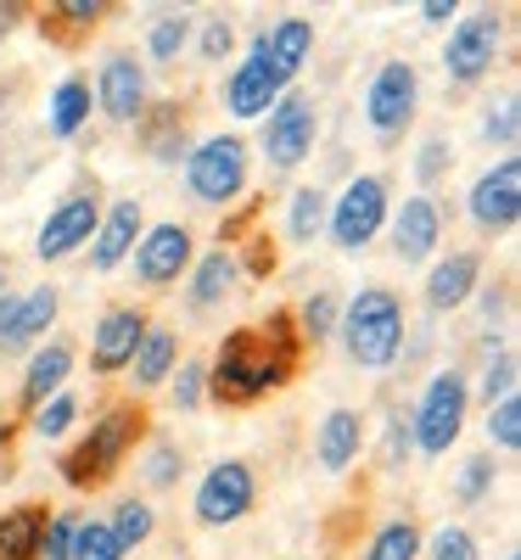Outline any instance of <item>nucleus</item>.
Segmentation results:
<instances>
[{
  "label": "nucleus",
  "mask_w": 521,
  "mask_h": 560,
  "mask_svg": "<svg viewBox=\"0 0 521 560\" xmlns=\"http://www.w3.org/2000/svg\"><path fill=\"white\" fill-rule=\"evenodd\" d=\"M298 359H303V342L292 331V308H275L269 319L219 337V348L208 359V398L213 404H258L298 376Z\"/></svg>",
  "instance_id": "nucleus-1"
},
{
  "label": "nucleus",
  "mask_w": 521,
  "mask_h": 560,
  "mask_svg": "<svg viewBox=\"0 0 521 560\" xmlns=\"http://www.w3.org/2000/svg\"><path fill=\"white\" fill-rule=\"evenodd\" d=\"M152 438V420H147V404L140 398H113L96 409V420H90V432L73 438V448L57 459V471L68 488L90 493V488H107L118 471H124V459L140 454V443Z\"/></svg>",
  "instance_id": "nucleus-2"
},
{
  "label": "nucleus",
  "mask_w": 521,
  "mask_h": 560,
  "mask_svg": "<svg viewBox=\"0 0 521 560\" xmlns=\"http://www.w3.org/2000/svg\"><path fill=\"white\" fill-rule=\"evenodd\" d=\"M337 342L348 353L354 370L382 376L393 370L409 348V308L393 287H359L354 298H343V319H337Z\"/></svg>",
  "instance_id": "nucleus-3"
},
{
  "label": "nucleus",
  "mask_w": 521,
  "mask_h": 560,
  "mask_svg": "<svg viewBox=\"0 0 521 560\" xmlns=\"http://www.w3.org/2000/svg\"><path fill=\"white\" fill-rule=\"evenodd\" d=\"M185 174V197L197 208H219L230 213L235 202H247V185H253V140L242 129H213L197 135L192 152L180 163Z\"/></svg>",
  "instance_id": "nucleus-4"
},
{
  "label": "nucleus",
  "mask_w": 521,
  "mask_h": 560,
  "mask_svg": "<svg viewBox=\"0 0 521 560\" xmlns=\"http://www.w3.org/2000/svg\"><path fill=\"white\" fill-rule=\"evenodd\" d=\"M404 415H409V438H415L420 459L454 454L460 438H465V415H471V376L460 364H438L432 376H426L420 398Z\"/></svg>",
  "instance_id": "nucleus-5"
},
{
  "label": "nucleus",
  "mask_w": 521,
  "mask_h": 560,
  "mask_svg": "<svg viewBox=\"0 0 521 560\" xmlns=\"http://www.w3.org/2000/svg\"><path fill=\"white\" fill-rule=\"evenodd\" d=\"M387 213H393V185L387 174H348L343 179V191H331V208H325V236L337 253H364L375 247V236L387 230Z\"/></svg>",
  "instance_id": "nucleus-6"
},
{
  "label": "nucleus",
  "mask_w": 521,
  "mask_h": 560,
  "mask_svg": "<svg viewBox=\"0 0 521 560\" xmlns=\"http://www.w3.org/2000/svg\"><path fill=\"white\" fill-rule=\"evenodd\" d=\"M320 147V107L309 90H287L264 118H258V158L269 174H298Z\"/></svg>",
  "instance_id": "nucleus-7"
},
{
  "label": "nucleus",
  "mask_w": 521,
  "mask_h": 560,
  "mask_svg": "<svg viewBox=\"0 0 521 560\" xmlns=\"http://www.w3.org/2000/svg\"><path fill=\"white\" fill-rule=\"evenodd\" d=\"M415 118H420V68L409 57H387L364 84V129L382 147H398L415 129Z\"/></svg>",
  "instance_id": "nucleus-8"
},
{
  "label": "nucleus",
  "mask_w": 521,
  "mask_h": 560,
  "mask_svg": "<svg viewBox=\"0 0 521 560\" xmlns=\"http://www.w3.org/2000/svg\"><path fill=\"white\" fill-rule=\"evenodd\" d=\"M499 51H505V12L483 7V12H460L449 23V39H443V57L438 62H443V79L449 84L471 90V84H483L494 73Z\"/></svg>",
  "instance_id": "nucleus-9"
},
{
  "label": "nucleus",
  "mask_w": 521,
  "mask_h": 560,
  "mask_svg": "<svg viewBox=\"0 0 521 560\" xmlns=\"http://www.w3.org/2000/svg\"><path fill=\"white\" fill-rule=\"evenodd\" d=\"M253 504H258V471H253L242 454L213 459L208 471L197 477V488H192L197 527H235V522L253 516Z\"/></svg>",
  "instance_id": "nucleus-10"
},
{
  "label": "nucleus",
  "mask_w": 521,
  "mask_h": 560,
  "mask_svg": "<svg viewBox=\"0 0 521 560\" xmlns=\"http://www.w3.org/2000/svg\"><path fill=\"white\" fill-rule=\"evenodd\" d=\"M90 102H96V118H107L113 129H135V118L152 107V68L135 51H107L90 73Z\"/></svg>",
  "instance_id": "nucleus-11"
},
{
  "label": "nucleus",
  "mask_w": 521,
  "mask_h": 560,
  "mask_svg": "<svg viewBox=\"0 0 521 560\" xmlns=\"http://www.w3.org/2000/svg\"><path fill=\"white\" fill-rule=\"evenodd\" d=\"M287 90H292V84H280V73H275L269 57H264V28H253L247 45L235 51L230 73H224V90H219L224 113H230L235 124H258L280 96H287Z\"/></svg>",
  "instance_id": "nucleus-12"
},
{
  "label": "nucleus",
  "mask_w": 521,
  "mask_h": 560,
  "mask_svg": "<svg viewBox=\"0 0 521 560\" xmlns=\"http://www.w3.org/2000/svg\"><path fill=\"white\" fill-rule=\"evenodd\" d=\"M96 219H102V191L96 185H73V191L57 197V208L39 219L34 230V258L39 264H68L90 247L96 236Z\"/></svg>",
  "instance_id": "nucleus-13"
},
{
  "label": "nucleus",
  "mask_w": 521,
  "mask_h": 560,
  "mask_svg": "<svg viewBox=\"0 0 521 560\" xmlns=\"http://www.w3.org/2000/svg\"><path fill=\"white\" fill-rule=\"evenodd\" d=\"M192 258H197V230L185 224V219H158V224H147V230H140V242H135V253H129L135 280H140L147 292L180 287L185 269H192Z\"/></svg>",
  "instance_id": "nucleus-14"
},
{
  "label": "nucleus",
  "mask_w": 521,
  "mask_h": 560,
  "mask_svg": "<svg viewBox=\"0 0 521 560\" xmlns=\"http://www.w3.org/2000/svg\"><path fill=\"white\" fill-rule=\"evenodd\" d=\"M387 247H393V258L404 264V269H415V264H432L438 253H443V236H449V213H443V202L438 197H426V191H409L393 213H387Z\"/></svg>",
  "instance_id": "nucleus-15"
},
{
  "label": "nucleus",
  "mask_w": 521,
  "mask_h": 560,
  "mask_svg": "<svg viewBox=\"0 0 521 560\" xmlns=\"http://www.w3.org/2000/svg\"><path fill=\"white\" fill-rule=\"evenodd\" d=\"M465 219L483 230V236H510L521 224V158L505 152L499 163H488L465 191Z\"/></svg>",
  "instance_id": "nucleus-16"
},
{
  "label": "nucleus",
  "mask_w": 521,
  "mask_h": 560,
  "mask_svg": "<svg viewBox=\"0 0 521 560\" xmlns=\"http://www.w3.org/2000/svg\"><path fill=\"white\" fill-rule=\"evenodd\" d=\"M147 325H152V314L140 303H107L96 314V325H90V370L96 376H124L140 337H147Z\"/></svg>",
  "instance_id": "nucleus-17"
},
{
  "label": "nucleus",
  "mask_w": 521,
  "mask_h": 560,
  "mask_svg": "<svg viewBox=\"0 0 521 560\" xmlns=\"http://www.w3.org/2000/svg\"><path fill=\"white\" fill-rule=\"evenodd\" d=\"M483 287V253L477 247H454V253H438L426 264V280H420V303L432 314H460L471 308Z\"/></svg>",
  "instance_id": "nucleus-18"
},
{
  "label": "nucleus",
  "mask_w": 521,
  "mask_h": 560,
  "mask_svg": "<svg viewBox=\"0 0 521 560\" xmlns=\"http://www.w3.org/2000/svg\"><path fill=\"white\" fill-rule=\"evenodd\" d=\"M140 230H147V208H140V197H113L102 202V219H96V236H90L84 258L96 275H113L129 264L135 242H140Z\"/></svg>",
  "instance_id": "nucleus-19"
},
{
  "label": "nucleus",
  "mask_w": 521,
  "mask_h": 560,
  "mask_svg": "<svg viewBox=\"0 0 521 560\" xmlns=\"http://www.w3.org/2000/svg\"><path fill=\"white\" fill-rule=\"evenodd\" d=\"M135 140H140V152H147L152 163H163V168H180L185 163V152H192V107H185L180 96H152V107L135 118Z\"/></svg>",
  "instance_id": "nucleus-20"
},
{
  "label": "nucleus",
  "mask_w": 521,
  "mask_h": 560,
  "mask_svg": "<svg viewBox=\"0 0 521 560\" xmlns=\"http://www.w3.org/2000/svg\"><path fill=\"white\" fill-rule=\"evenodd\" d=\"M73 370H79V353H73V342L68 337H45L28 359H23V382H18V409L23 415H34L45 398H57V393H68V382H73Z\"/></svg>",
  "instance_id": "nucleus-21"
},
{
  "label": "nucleus",
  "mask_w": 521,
  "mask_h": 560,
  "mask_svg": "<svg viewBox=\"0 0 521 560\" xmlns=\"http://www.w3.org/2000/svg\"><path fill=\"white\" fill-rule=\"evenodd\" d=\"M180 287H185V308H192V314H213V308H224V303L235 298V287H242V264H235V247L219 242V247L197 253Z\"/></svg>",
  "instance_id": "nucleus-22"
},
{
  "label": "nucleus",
  "mask_w": 521,
  "mask_h": 560,
  "mask_svg": "<svg viewBox=\"0 0 521 560\" xmlns=\"http://www.w3.org/2000/svg\"><path fill=\"white\" fill-rule=\"evenodd\" d=\"M370 443V427H364V415L354 404H337V409H325L320 415V427H314V459H320V471L325 477H343L359 465Z\"/></svg>",
  "instance_id": "nucleus-23"
},
{
  "label": "nucleus",
  "mask_w": 521,
  "mask_h": 560,
  "mask_svg": "<svg viewBox=\"0 0 521 560\" xmlns=\"http://www.w3.org/2000/svg\"><path fill=\"white\" fill-rule=\"evenodd\" d=\"M62 314V292H57V280H39V287L18 292V314H12V331L7 342H0V359H28L45 337H51V325Z\"/></svg>",
  "instance_id": "nucleus-24"
},
{
  "label": "nucleus",
  "mask_w": 521,
  "mask_h": 560,
  "mask_svg": "<svg viewBox=\"0 0 521 560\" xmlns=\"http://www.w3.org/2000/svg\"><path fill=\"white\" fill-rule=\"evenodd\" d=\"M314 45H320V28H314L303 12H287V18H275V23L264 28V57H269V68L280 73V84H292V90H298V73H303L309 57H314Z\"/></svg>",
  "instance_id": "nucleus-25"
},
{
  "label": "nucleus",
  "mask_w": 521,
  "mask_h": 560,
  "mask_svg": "<svg viewBox=\"0 0 521 560\" xmlns=\"http://www.w3.org/2000/svg\"><path fill=\"white\" fill-rule=\"evenodd\" d=\"M174 364H180V331H174V325H147V337H140V348H135L124 376H129L135 393H158L174 376Z\"/></svg>",
  "instance_id": "nucleus-26"
},
{
  "label": "nucleus",
  "mask_w": 521,
  "mask_h": 560,
  "mask_svg": "<svg viewBox=\"0 0 521 560\" xmlns=\"http://www.w3.org/2000/svg\"><path fill=\"white\" fill-rule=\"evenodd\" d=\"M192 34H197V18L185 7H158V18L147 23V45H140V62L147 68H174L185 51H192Z\"/></svg>",
  "instance_id": "nucleus-27"
},
{
  "label": "nucleus",
  "mask_w": 521,
  "mask_h": 560,
  "mask_svg": "<svg viewBox=\"0 0 521 560\" xmlns=\"http://www.w3.org/2000/svg\"><path fill=\"white\" fill-rule=\"evenodd\" d=\"M90 118H96V102H90V79L84 73H68L51 84V96H45V129L57 140H73Z\"/></svg>",
  "instance_id": "nucleus-28"
},
{
  "label": "nucleus",
  "mask_w": 521,
  "mask_h": 560,
  "mask_svg": "<svg viewBox=\"0 0 521 560\" xmlns=\"http://www.w3.org/2000/svg\"><path fill=\"white\" fill-rule=\"evenodd\" d=\"M325 208H331L325 185H292V191H287V213H280V230H287L292 247H309L314 236H325Z\"/></svg>",
  "instance_id": "nucleus-29"
},
{
  "label": "nucleus",
  "mask_w": 521,
  "mask_h": 560,
  "mask_svg": "<svg viewBox=\"0 0 521 560\" xmlns=\"http://www.w3.org/2000/svg\"><path fill=\"white\" fill-rule=\"evenodd\" d=\"M337 319H343V298L331 287H314L298 308H292V331L303 348H325L331 337H337Z\"/></svg>",
  "instance_id": "nucleus-30"
},
{
  "label": "nucleus",
  "mask_w": 521,
  "mask_h": 560,
  "mask_svg": "<svg viewBox=\"0 0 521 560\" xmlns=\"http://www.w3.org/2000/svg\"><path fill=\"white\" fill-rule=\"evenodd\" d=\"M45 522H51V510H45V504H12V510H0V560H34Z\"/></svg>",
  "instance_id": "nucleus-31"
},
{
  "label": "nucleus",
  "mask_w": 521,
  "mask_h": 560,
  "mask_svg": "<svg viewBox=\"0 0 521 560\" xmlns=\"http://www.w3.org/2000/svg\"><path fill=\"white\" fill-rule=\"evenodd\" d=\"M102 522H107V533L118 538L124 555H129V549H147L152 533H158V504L140 499V493H124V499L113 504V516H102Z\"/></svg>",
  "instance_id": "nucleus-32"
},
{
  "label": "nucleus",
  "mask_w": 521,
  "mask_h": 560,
  "mask_svg": "<svg viewBox=\"0 0 521 560\" xmlns=\"http://www.w3.org/2000/svg\"><path fill=\"white\" fill-rule=\"evenodd\" d=\"M79 415H84V398L68 387V393H57V398H45L34 415H23V427H28L39 443H62V438L79 432Z\"/></svg>",
  "instance_id": "nucleus-33"
},
{
  "label": "nucleus",
  "mask_w": 521,
  "mask_h": 560,
  "mask_svg": "<svg viewBox=\"0 0 521 560\" xmlns=\"http://www.w3.org/2000/svg\"><path fill=\"white\" fill-rule=\"evenodd\" d=\"M420 544H426L420 522H409V516H393V522H382V527H375V533L364 538L359 560H420Z\"/></svg>",
  "instance_id": "nucleus-34"
},
{
  "label": "nucleus",
  "mask_w": 521,
  "mask_h": 560,
  "mask_svg": "<svg viewBox=\"0 0 521 560\" xmlns=\"http://www.w3.org/2000/svg\"><path fill=\"white\" fill-rule=\"evenodd\" d=\"M107 0H57V7H45V34L57 39H79V34H96L107 23Z\"/></svg>",
  "instance_id": "nucleus-35"
},
{
  "label": "nucleus",
  "mask_w": 521,
  "mask_h": 560,
  "mask_svg": "<svg viewBox=\"0 0 521 560\" xmlns=\"http://www.w3.org/2000/svg\"><path fill=\"white\" fill-rule=\"evenodd\" d=\"M135 465H140V482H147L152 493H169V488H180V477H185V454H180V443H169V438H147Z\"/></svg>",
  "instance_id": "nucleus-36"
},
{
  "label": "nucleus",
  "mask_w": 521,
  "mask_h": 560,
  "mask_svg": "<svg viewBox=\"0 0 521 560\" xmlns=\"http://www.w3.org/2000/svg\"><path fill=\"white\" fill-rule=\"evenodd\" d=\"M516 382H521V364H516V348H494V342H488V359H483V376H477V387H471V398H483V404L516 398Z\"/></svg>",
  "instance_id": "nucleus-37"
},
{
  "label": "nucleus",
  "mask_w": 521,
  "mask_h": 560,
  "mask_svg": "<svg viewBox=\"0 0 521 560\" xmlns=\"http://www.w3.org/2000/svg\"><path fill=\"white\" fill-rule=\"evenodd\" d=\"M499 482V459L494 454H465L454 465V504H483Z\"/></svg>",
  "instance_id": "nucleus-38"
},
{
  "label": "nucleus",
  "mask_w": 521,
  "mask_h": 560,
  "mask_svg": "<svg viewBox=\"0 0 521 560\" xmlns=\"http://www.w3.org/2000/svg\"><path fill=\"white\" fill-rule=\"evenodd\" d=\"M449 168H454V147H449L443 135H426L420 147H415V158H409V174H415V185H420L426 197H432L438 185L449 179Z\"/></svg>",
  "instance_id": "nucleus-39"
},
{
  "label": "nucleus",
  "mask_w": 521,
  "mask_h": 560,
  "mask_svg": "<svg viewBox=\"0 0 521 560\" xmlns=\"http://www.w3.org/2000/svg\"><path fill=\"white\" fill-rule=\"evenodd\" d=\"M163 387H169V398H174L180 415H197V409L208 404V359H180L174 376H169Z\"/></svg>",
  "instance_id": "nucleus-40"
},
{
  "label": "nucleus",
  "mask_w": 521,
  "mask_h": 560,
  "mask_svg": "<svg viewBox=\"0 0 521 560\" xmlns=\"http://www.w3.org/2000/svg\"><path fill=\"white\" fill-rule=\"evenodd\" d=\"M420 560H483V544H477V533H471V527L443 522L438 533H426Z\"/></svg>",
  "instance_id": "nucleus-41"
},
{
  "label": "nucleus",
  "mask_w": 521,
  "mask_h": 560,
  "mask_svg": "<svg viewBox=\"0 0 521 560\" xmlns=\"http://www.w3.org/2000/svg\"><path fill=\"white\" fill-rule=\"evenodd\" d=\"M192 51H197L202 62H224V57L242 51V34H235V23H230L224 12H213V18H202V23H197Z\"/></svg>",
  "instance_id": "nucleus-42"
},
{
  "label": "nucleus",
  "mask_w": 521,
  "mask_h": 560,
  "mask_svg": "<svg viewBox=\"0 0 521 560\" xmlns=\"http://www.w3.org/2000/svg\"><path fill=\"white\" fill-rule=\"evenodd\" d=\"M483 140H488V147H505V152L521 140V96H516V90H505V96L488 102V113H483Z\"/></svg>",
  "instance_id": "nucleus-43"
},
{
  "label": "nucleus",
  "mask_w": 521,
  "mask_h": 560,
  "mask_svg": "<svg viewBox=\"0 0 521 560\" xmlns=\"http://www.w3.org/2000/svg\"><path fill=\"white\" fill-rule=\"evenodd\" d=\"M483 432H488V454H494V448H499V454H516V448H521V393L488 404Z\"/></svg>",
  "instance_id": "nucleus-44"
},
{
  "label": "nucleus",
  "mask_w": 521,
  "mask_h": 560,
  "mask_svg": "<svg viewBox=\"0 0 521 560\" xmlns=\"http://www.w3.org/2000/svg\"><path fill=\"white\" fill-rule=\"evenodd\" d=\"M415 459V438H409V415L398 409V415H387V427H382V443H375V465L393 477V471H404V465Z\"/></svg>",
  "instance_id": "nucleus-45"
},
{
  "label": "nucleus",
  "mask_w": 521,
  "mask_h": 560,
  "mask_svg": "<svg viewBox=\"0 0 521 560\" xmlns=\"http://www.w3.org/2000/svg\"><path fill=\"white\" fill-rule=\"evenodd\" d=\"M73 560H129L118 549V538L107 533L102 516H79V533H73Z\"/></svg>",
  "instance_id": "nucleus-46"
},
{
  "label": "nucleus",
  "mask_w": 521,
  "mask_h": 560,
  "mask_svg": "<svg viewBox=\"0 0 521 560\" xmlns=\"http://www.w3.org/2000/svg\"><path fill=\"white\" fill-rule=\"evenodd\" d=\"M73 533H79V510H51L34 560H73Z\"/></svg>",
  "instance_id": "nucleus-47"
},
{
  "label": "nucleus",
  "mask_w": 521,
  "mask_h": 560,
  "mask_svg": "<svg viewBox=\"0 0 521 560\" xmlns=\"http://www.w3.org/2000/svg\"><path fill=\"white\" fill-rule=\"evenodd\" d=\"M471 303H477V314H483V331H494V325H505L510 287H505V280H483V287H477V298H471Z\"/></svg>",
  "instance_id": "nucleus-48"
},
{
  "label": "nucleus",
  "mask_w": 521,
  "mask_h": 560,
  "mask_svg": "<svg viewBox=\"0 0 521 560\" xmlns=\"http://www.w3.org/2000/svg\"><path fill=\"white\" fill-rule=\"evenodd\" d=\"M415 12H420V23H426V28H449L465 7H454V0H420Z\"/></svg>",
  "instance_id": "nucleus-49"
},
{
  "label": "nucleus",
  "mask_w": 521,
  "mask_h": 560,
  "mask_svg": "<svg viewBox=\"0 0 521 560\" xmlns=\"http://www.w3.org/2000/svg\"><path fill=\"white\" fill-rule=\"evenodd\" d=\"M18 23H23V7H18V0H0V39H7Z\"/></svg>",
  "instance_id": "nucleus-50"
},
{
  "label": "nucleus",
  "mask_w": 521,
  "mask_h": 560,
  "mask_svg": "<svg viewBox=\"0 0 521 560\" xmlns=\"http://www.w3.org/2000/svg\"><path fill=\"white\" fill-rule=\"evenodd\" d=\"M12 314H18V292H0V342L12 331Z\"/></svg>",
  "instance_id": "nucleus-51"
},
{
  "label": "nucleus",
  "mask_w": 521,
  "mask_h": 560,
  "mask_svg": "<svg viewBox=\"0 0 521 560\" xmlns=\"http://www.w3.org/2000/svg\"><path fill=\"white\" fill-rule=\"evenodd\" d=\"M12 96H18V84H12V79H0V124L12 118Z\"/></svg>",
  "instance_id": "nucleus-52"
},
{
  "label": "nucleus",
  "mask_w": 521,
  "mask_h": 560,
  "mask_svg": "<svg viewBox=\"0 0 521 560\" xmlns=\"http://www.w3.org/2000/svg\"><path fill=\"white\" fill-rule=\"evenodd\" d=\"M7 280H12V264H7V258H0V292H12V287H7Z\"/></svg>",
  "instance_id": "nucleus-53"
},
{
  "label": "nucleus",
  "mask_w": 521,
  "mask_h": 560,
  "mask_svg": "<svg viewBox=\"0 0 521 560\" xmlns=\"http://www.w3.org/2000/svg\"><path fill=\"white\" fill-rule=\"evenodd\" d=\"M505 560H521V555H516V549H510V555H505Z\"/></svg>",
  "instance_id": "nucleus-54"
}]
</instances>
